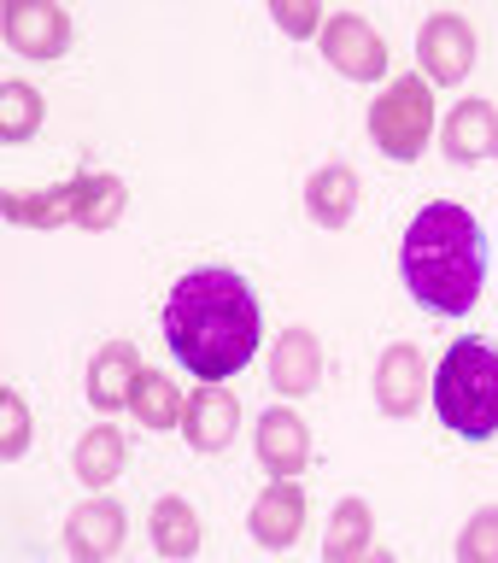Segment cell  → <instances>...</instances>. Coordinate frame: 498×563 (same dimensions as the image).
<instances>
[{
    "mask_svg": "<svg viewBox=\"0 0 498 563\" xmlns=\"http://www.w3.org/2000/svg\"><path fill=\"white\" fill-rule=\"evenodd\" d=\"M422 399V352L417 346H387L376 364V405L387 417H411Z\"/></svg>",
    "mask_w": 498,
    "mask_h": 563,
    "instance_id": "obj_12",
    "label": "cell"
},
{
    "mask_svg": "<svg viewBox=\"0 0 498 563\" xmlns=\"http://www.w3.org/2000/svg\"><path fill=\"white\" fill-rule=\"evenodd\" d=\"M42 130V95L30 82H0V141H30Z\"/></svg>",
    "mask_w": 498,
    "mask_h": 563,
    "instance_id": "obj_22",
    "label": "cell"
},
{
    "mask_svg": "<svg viewBox=\"0 0 498 563\" xmlns=\"http://www.w3.org/2000/svg\"><path fill=\"white\" fill-rule=\"evenodd\" d=\"M299 528H306V493H299L294 482L264 487L258 505H253V540L270 545V552H281V545L299 540Z\"/></svg>",
    "mask_w": 498,
    "mask_h": 563,
    "instance_id": "obj_11",
    "label": "cell"
},
{
    "mask_svg": "<svg viewBox=\"0 0 498 563\" xmlns=\"http://www.w3.org/2000/svg\"><path fill=\"white\" fill-rule=\"evenodd\" d=\"M323 59L341 70V77H352V82H376L387 70V47H381V35L369 30L358 12H341V18L323 24Z\"/></svg>",
    "mask_w": 498,
    "mask_h": 563,
    "instance_id": "obj_5",
    "label": "cell"
},
{
    "mask_svg": "<svg viewBox=\"0 0 498 563\" xmlns=\"http://www.w3.org/2000/svg\"><path fill=\"white\" fill-rule=\"evenodd\" d=\"M276 24L288 30V35H311L317 24H323V12H317V0H276Z\"/></svg>",
    "mask_w": 498,
    "mask_h": 563,
    "instance_id": "obj_25",
    "label": "cell"
},
{
    "mask_svg": "<svg viewBox=\"0 0 498 563\" xmlns=\"http://www.w3.org/2000/svg\"><path fill=\"white\" fill-rule=\"evenodd\" d=\"M7 42L12 53H30V59H59L70 47V18L47 0H18L7 12Z\"/></svg>",
    "mask_w": 498,
    "mask_h": 563,
    "instance_id": "obj_7",
    "label": "cell"
},
{
    "mask_svg": "<svg viewBox=\"0 0 498 563\" xmlns=\"http://www.w3.org/2000/svg\"><path fill=\"white\" fill-rule=\"evenodd\" d=\"M446 158L452 165H475V158H498V112L487 100H464L446 118Z\"/></svg>",
    "mask_w": 498,
    "mask_h": 563,
    "instance_id": "obj_13",
    "label": "cell"
},
{
    "mask_svg": "<svg viewBox=\"0 0 498 563\" xmlns=\"http://www.w3.org/2000/svg\"><path fill=\"white\" fill-rule=\"evenodd\" d=\"M235 422H241L235 394L218 387V382H206L200 394L188 399V411H182V434H188L193 452H223L229 440H235Z\"/></svg>",
    "mask_w": 498,
    "mask_h": 563,
    "instance_id": "obj_8",
    "label": "cell"
},
{
    "mask_svg": "<svg viewBox=\"0 0 498 563\" xmlns=\"http://www.w3.org/2000/svg\"><path fill=\"white\" fill-rule=\"evenodd\" d=\"M434 411L452 434L487 440L498 434V346L452 341L434 376Z\"/></svg>",
    "mask_w": 498,
    "mask_h": 563,
    "instance_id": "obj_3",
    "label": "cell"
},
{
    "mask_svg": "<svg viewBox=\"0 0 498 563\" xmlns=\"http://www.w3.org/2000/svg\"><path fill=\"white\" fill-rule=\"evenodd\" d=\"M153 545L165 558H193L200 552V517L188 499H158L153 505Z\"/></svg>",
    "mask_w": 498,
    "mask_h": 563,
    "instance_id": "obj_19",
    "label": "cell"
},
{
    "mask_svg": "<svg viewBox=\"0 0 498 563\" xmlns=\"http://www.w3.org/2000/svg\"><path fill=\"white\" fill-rule=\"evenodd\" d=\"M123 534H130V522H123V510L112 499H95V505H77L70 510V522H65V545L77 558L88 563H100V558H112Z\"/></svg>",
    "mask_w": 498,
    "mask_h": 563,
    "instance_id": "obj_9",
    "label": "cell"
},
{
    "mask_svg": "<svg viewBox=\"0 0 498 563\" xmlns=\"http://www.w3.org/2000/svg\"><path fill=\"white\" fill-rule=\"evenodd\" d=\"M130 405H135V417L147 422V429H170V422H182V411H188V399L176 394V382L158 376V369H141Z\"/></svg>",
    "mask_w": 498,
    "mask_h": 563,
    "instance_id": "obj_21",
    "label": "cell"
},
{
    "mask_svg": "<svg viewBox=\"0 0 498 563\" xmlns=\"http://www.w3.org/2000/svg\"><path fill=\"white\" fill-rule=\"evenodd\" d=\"M70 200H77V229H112L123 218V206H130V188L118 176H77Z\"/></svg>",
    "mask_w": 498,
    "mask_h": 563,
    "instance_id": "obj_17",
    "label": "cell"
},
{
    "mask_svg": "<svg viewBox=\"0 0 498 563\" xmlns=\"http://www.w3.org/2000/svg\"><path fill=\"white\" fill-rule=\"evenodd\" d=\"M7 218L12 223H30V229H59V223H77V200H70V183L65 188H47V194H30V200H7Z\"/></svg>",
    "mask_w": 498,
    "mask_h": 563,
    "instance_id": "obj_23",
    "label": "cell"
},
{
    "mask_svg": "<svg viewBox=\"0 0 498 563\" xmlns=\"http://www.w3.org/2000/svg\"><path fill=\"white\" fill-rule=\"evenodd\" d=\"M135 382H141V352L130 341L100 346L95 364H88V399H95V411H118L123 399H135Z\"/></svg>",
    "mask_w": 498,
    "mask_h": 563,
    "instance_id": "obj_10",
    "label": "cell"
},
{
    "mask_svg": "<svg viewBox=\"0 0 498 563\" xmlns=\"http://www.w3.org/2000/svg\"><path fill=\"white\" fill-rule=\"evenodd\" d=\"M457 558L464 563H498V505L475 510V522L464 528V540H457Z\"/></svg>",
    "mask_w": 498,
    "mask_h": 563,
    "instance_id": "obj_24",
    "label": "cell"
},
{
    "mask_svg": "<svg viewBox=\"0 0 498 563\" xmlns=\"http://www.w3.org/2000/svg\"><path fill=\"white\" fill-rule=\"evenodd\" d=\"M0 417H7V446H0V452L18 457V452H24V440H30V411H24V399H18V394H0Z\"/></svg>",
    "mask_w": 498,
    "mask_h": 563,
    "instance_id": "obj_26",
    "label": "cell"
},
{
    "mask_svg": "<svg viewBox=\"0 0 498 563\" xmlns=\"http://www.w3.org/2000/svg\"><path fill=\"white\" fill-rule=\"evenodd\" d=\"M369 505L364 499H341L334 505V522H329V540H323V558L329 563H352L369 552Z\"/></svg>",
    "mask_w": 498,
    "mask_h": 563,
    "instance_id": "obj_20",
    "label": "cell"
},
{
    "mask_svg": "<svg viewBox=\"0 0 498 563\" xmlns=\"http://www.w3.org/2000/svg\"><path fill=\"white\" fill-rule=\"evenodd\" d=\"M270 382L281 394H311L323 382V346H317L311 329H288L270 352Z\"/></svg>",
    "mask_w": 498,
    "mask_h": 563,
    "instance_id": "obj_15",
    "label": "cell"
},
{
    "mask_svg": "<svg viewBox=\"0 0 498 563\" xmlns=\"http://www.w3.org/2000/svg\"><path fill=\"white\" fill-rule=\"evenodd\" d=\"M417 53H422L429 82H464L475 65V30L457 12H434L417 35Z\"/></svg>",
    "mask_w": 498,
    "mask_h": 563,
    "instance_id": "obj_6",
    "label": "cell"
},
{
    "mask_svg": "<svg viewBox=\"0 0 498 563\" xmlns=\"http://www.w3.org/2000/svg\"><path fill=\"white\" fill-rule=\"evenodd\" d=\"M258 464L276 475H299L311 464V434L294 411H264L258 422Z\"/></svg>",
    "mask_w": 498,
    "mask_h": 563,
    "instance_id": "obj_14",
    "label": "cell"
},
{
    "mask_svg": "<svg viewBox=\"0 0 498 563\" xmlns=\"http://www.w3.org/2000/svg\"><path fill=\"white\" fill-rule=\"evenodd\" d=\"M264 317L253 288L235 271H188L165 299V341L188 376L223 382L258 352Z\"/></svg>",
    "mask_w": 498,
    "mask_h": 563,
    "instance_id": "obj_1",
    "label": "cell"
},
{
    "mask_svg": "<svg viewBox=\"0 0 498 563\" xmlns=\"http://www.w3.org/2000/svg\"><path fill=\"white\" fill-rule=\"evenodd\" d=\"M306 206L323 229H346L352 211H358V176H352L346 165H323L306 188Z\"/></svg>",
    "mask_w": 498,
    "mask_h": 563,
    "instance_id": "obj_16",
    "label": "cell"
},
{
    "mask_svg": "<svg viewBox=\"0 0 498 563\" xmlns=\"http://www.w3.org/2000/svg\"><path fill=\"white\" fill-rule=\"evenodd\" d=\"M123 464H130V446H123V434L112 429V422H100V429H88L77 440V475L88 487H106V482H118Z\"/></svg>",
    "mask_w": 498,
    "mask_h": 563,
    "instance_id": "obj_18",
    "label": "cell"
},
{
    "mask_svg": "<svg viewBox=\"0 0 498 563\" xmlns=\"http://www.w3.org/2000/svg\"><path fill=\"white\" fill-rule=\"evenodd\" d=\"M429 130H434L429 77L387 82V95H376V106H369V141H376L387 158H417L429 147Z\"/></svg>",
    "mask_w": 498,
    "mask_h": 563,
    "instance_id": "obj_4",
    "label": "cell"
},
{
    "mask_svg": "<svg viewBox=\"0 0 498 563\" xmlns=\"http://www.w3.org/2000/svg\"><path fill=\"white\" fill-rule=\"evenodd\" d=\"M399 276L422 311L464 317L487 282V235L464 206L434 200L422 206L399 241Z\"/></svg>",
    "mask_w": 498,
    "mask_h": 563,
    "instance_id": "obj_2",
    "label": "cell"
}]
</instances>
